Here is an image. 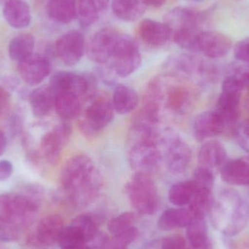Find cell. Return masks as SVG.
Masks as SVG:
<instances>
[{
  "label": "cell",
  "mask_w": 249,
  "mask_h": 249,
  "mask_svg": "<svg viewBox=\"0 0 249 249\" xmlns=\"http://www.w3.org/2000/svg\"><path fill=\"white\" fill-rule=\"evenodd\" d=\"M61 182L69 201L75 208L90 205L99 196L102 177L93 160L84 155H76L63 167Z\"/></svg>",
  "instance_id": "obj_1"
},
{
  "label": "cell",
  "mask_w": 249,
  "mask_h": 249,
  "mask_svg": "<svg viewBox=\"0 0 249 249\" xmlns=\"http://www.w3.org/2000/svg\"><path fill=\"white\" fill-rule=\"evenodd\" d=\"M157 127L134 123L128 136V160L136 172L150 174L156 171L162 160Z\"/></svg>",
  "instance_id": "obj_2"
},
{
  "label": "cell",
  "mask_w": 249,
  "mask_h": 249,
  "mask_svg": "<svg viewBox=\"0 0 249 249\" xmlns=\"http://www.w3.org/2000/svg\"><path fill=\"white\" fill-rule=\"evenodd\" d=\"M213 228L228 236L238 235L247 226L249 206L232 190L222 192L209 212Z\"/></svg>",
  "instance_id": "obj_3"
},
{
  "label": "cell",
  "mask_w": 249,
  "mask_h": 249,
  "mask_svg": "<svg viewBox=\"0 0 249 249\" xmlns=\"http://www.w3.org/2000/svg\"><path fill=\"white\" fill-rule=\"evenodd\" d=\"M203 16L200 12L187 7H178L170 10L165 16V22L171 38L180 48L197 52V38Z\"/></svg>",
  "instance_id": "obj_4"
},
{
  "label": "cell",
  "mask_w": 249,
  "mask_h": 249,
  "mask_svg": "<svg viewBox=\"0 0 249 249\" xmlns=\"http://www.w3.org/2000/svg\"><path fill=\"white\" fill-rule=\"evenodd\" d=\"M42 200L26 191L0 196V220L16 225L20 230L32 224Z\"/></svg>",
  "instance_id": "obj_5"
},
{
  "label": "cell",
  "mask_w": 249,
  "mask_h": 249,
  "mask_svg": "<svg viewBox=\"0 0 249 249\" xmlns=\"http://www.w3.org/2000/svg\"><path fill=\"white\" fill-rule=\"evenodd\" d=\"M114 112L112 102L106 95H90L78 117L80 129L86 136H97L112 123Z\"/></svg>",
  "instance_id": "obj_6"
},
{
  "label": "cell",
  "mask_w": 249,
  "mask_h": 249,
  "mask_svg": "<svg viewBox=\"0 0 249 249\" xmlns=\"http://www.w3.org/2000/svg\"><path fill=\"white\" fill-rule=\"evenodd\" d=\"M132 206L141 214L152 215L159 209L158 187L150 174L136 172L126 186Z\"/></svg>",
  "instance_id": "obj_7"
},
{
  "label": "cell",
  "mask_w": 249,
  "mask_h": 249,
  "mask_svg": "<svg viewBox=\"0 0 249 249\" xmlns=\"http://www.w3.org/2000/svg\"><path fill=\"white\" fill-rule=\"evenodd\" d=\"M160 144L168 171L175 175L186 172L192 160V151L189 145L170 131L161 133Z\"/></svg>",
  "instance_id": "obj_8"
},
{
  "label": "cell",
  "mask_w": 249,
  "mask_h": 249,
  "mask_svg": "<svg viewBox=\"0 0 249 249\" xmlns=\"http://www.w3.org/2000/svg\"><path fill=\"white\" fill-rule=\"evenodd\" d=\"M244 84L235 74L225 77L222 82V93L216 103V112L220 114L228 125L235 124L239 116L240 103Z\"/></svg>",
  "instance_id": "obj_9"
},
{
  "label": "cell",
  "mask_w": 249,
  "mask_h": 249,
  "mask_svg": "<svg viewBox=\"0 0 249 249\" xmlns=\"http://www.w3.org/2000/svg\"><path fill=\"white\" fill-rule=\"evenodd\" d=\"M110 60L112 70L121 77H128L142 64V55L134 39L123 34L118 37Z\"/></svg>",
  "instance_id": "obj_10"
},
{
  "label": "cell",
  "mask_w": 249,
  "mask_h": 249,
  "mask_svg": "<svg viewBox=\"0 0 249 249\" xmlns=\"http://www.w3.org/2000/svg\"><path fill=\"white\" fill-rule=\"evenodd\" d=\"M71 134L70 124L62 122L44 135L41 139L39 148L41 155L48 163L51 165L58 163L63 149L70 141Z\"/></svg>",
  "instance_id": "obj_11"
},
{
  "label": "cell",
  "mask_w": 249,
  "mask_h": 249,
  "mask_svg": "<svg viewBox=\"0 0 249 249\" xmlns=\"http://www.w3.org/2000/svg\"><path fill=\"white\" fill-rule=\"evenodd\" d=\"M121 34L113 28L101 29L94 34L86 47L89 59L96 64H105L112 58Z\"/></svg>",
  "instance_id": "obj_12"
},
{
  "label": "cell",
  "mask_w": 249,
  "mask_h": 249,
  "mask_svg": "<svg viewBox=\"0 0 249 249\" xmlns=\"http://www.w3.org/2000/svg\"><path fill=\"white\" fill-rule=\"evenodd\" d=\"M49 86L55 94L61 92H71L83 98L93 89L94 81L89 74L61 71L52 76Z\"/></svg>",
  "instance_id": "obj_13"
},
{
  "label": "cell",
  "mask_w": 249,
  "mask_h": 249,
  "mask_svg": "<svg viewBox=\"0 0 249 249\" xmlns=\"http://www.w3.org/2000/svg\"><path fill=\"white\" fill-rule=\"evenodd\" d=\"M55 51L65 65H76L84 55L85 38L83 34L76 30L64 34L55 43Z\"/></svg>",
  "instance_id": "obj_14"
},
{
  "label": "cell",
  "mask_w": 249,
  "mask_h": 249,
  "mask_svg": "<svg viewBox=\"0 0 249 249\" xmlns=\"http://www.w3.org/2000/svg\"><path fill=\"white\" fill-rule=\"evenodd\" d=\"M228 124L216 110L207 111L196 115L193 123V136L202 142L219 136L225 131Z\"/></svg>",
  "instance_id": "obj_15"
},
{
  "label": "cell",
  "mask_w": 249,
  "mask_h": 249,
  "mask_svg": "<svg viewBox=\"0 0 249 249\" xmlns=\"http://www.w3.org/2000/svg\"><path fill=\"white\" fill-rule=\"evenodd\" d=\"M162 105L174 114H183L187 112L193 101L191 89L181 84H166L162 79Z\"/></svg>",
  "instance_id": "obj_16"
},
{
  "label": "cell",
  "mask_w": 249,
  "mask_h": 249,
  "mask_svg": "<svg viewBox=\"0 0 249 249\" xmlns=\"http://www.w3.org/2000/svg\"><path fill=\"white\" fill-rule=\"evenodd\" d=\"M18 70L25 83L30 86H36L49 75L51 71V61L44 55L32 53L18 62Z\"/></svg>",
  "instance_id": "obj_17"
},
{
  "label": "cell",
  "mask_w": 249,
  "mask_h": 249,
  "mask_svg": "<svg viewBox=\"0 0 249 249\" xmlns=\"http://www.w3.org/2000/svg\"><path fill=\"white\" fill-rule=\"evenodd\" d=\"M231 48V39L220 32H201L197 38V52L209 58H222L230 52Z\"/></svg>",
  "instance_id": "obj_18"
},
{
  "label": "cell",
  "mask_w": 249,
  "mask_h": 249,
  "mask_svg": "<svg viewBox=\"0 0 249 249\" xmlns=\"http://www.w3.org/2000/svg\"><path fill=\"white\" fill-rule=\"evenodd\" d=\"M64 228V220L61 216L57 214L48 215L38 222L32 234V241L43 247L53 245L58 243Z\"/></svg>",
  "instance_id": "obj_19"
},
{
  "label": "cell",
  "mask_w": 249,
  "mask_h": 249,
  "mask_svg": "<svg viewBox=\"0 0 249 249\" xmlns=\"http://www.w3.org/2000/svg\"><path fill=\"white\" fill-rule=\"evenodd\" d=\"M197 160L199 167L213 172V170L222 168L226 162V149L218 141H208L200 147Z\"/></svg>",
  "instance_id": "obj_20"
},
{
  "label": "cell",
  "mask_w": 249,
  "mask_h": 249,
  "mask_svg": "<svg viewBox=\"0 0 249 249\" xmlns=\"http://www.w3.org/2000/svg\"><path fill=\"white\" fill-rule=\"evenodd\" d=\"M139 34L143 42L152 46H162L171 38V34L165 23L152 19H144L139 26Z\"/></svg>",
  "instance_id": "obj_21"
},
{
  "label": "cell",
  "mask_w": 249,
  "mask_h": 249,
  "mask_svg": "<svg viewBox=\"0 0 249 249\" xmlns=\"http://www.w3.org/2000/svg\"><path fill=\"white\" fill-rule=\"evenodd\" d=\"M7 23L15 29H23L30 24L32 13L30 7L23 0H7L3 8Z\"/></svg>",
  "instance_id": "obj_22"
},
{
  "label": "cell",
  "mask_w": 249,
  "mask_h": 249,
  "mask_svg": "<svg viewBox=\"0 0 249 249\" xmlns=\"http://www.w3.org/2000/svg\"><path fill=\"white\" fill-rule=\"evenodd\" d=\"M221 176L223 181L231 185L249 186V160L228 161L221 168Z\"/></svg>",
  "instance_id": "obj_23"
},
{
  "label": "cell",
  "mask_w": 249,
  "mask_h": 249,
  "mask_svg": "<svg viewBox=\"0 0 249 249\" xmlns=\"http://www.w3.org/2000/svg\"><path fill=\"white\" fill-rule=\"evenodd\" d=\"M55 93L50 86H44L34 90L29 95V104L32 113L36 118H43L55 108Z\"/></svg>",
  "instance_id": "obj_24"
},
{
  "label": "cell",
  "mask_w": 249,
  "mask_h": 249,
  "mask_svg": "<svg viewBox=\"0 0 249 249\" xmlns=\"http://www.w3.org/2000/svg\"><path fill=\"white\" fill-rule=\"evenodd\" d=\"M83 98L71 92L55 94V109L60 118L65 121L78 118L83 108Z\"/></svg>",
  "instance_id": "obj_25"
},
{
  "label": "cell",
  "mask_w": 249,
  "mask_h": 249,
  "mask_svg": "<svg viewBox=\"0 0 249 249\" xmlns=\"http://www.w3.org/2000/svg\"><path fill=\"white\" fill-rule=\"evenodd\" d=\"M193 218L189 209L182 208L169 209L161 215L158 220V227L164 231L185 228L188 226Z\"/></svg>",
  "instance_id": "obj_26"
},
{
  "label": "cell",
  "mask_w": 249,
  "mask_h": 249,
  "mask_svg": "<svg viewBox=\"0 0 249 249\" xmlns=\"http://www.w3.org/2000/svg\"><path fill=\"white\" fill-rule=\"evenodd\" d=\"M47 13L54 21L69 23L77 16V3L75 0H49Z\"/></svg>",
  "instance_id": "obj_27"
},
{
  "label": "cell",
  "mask_w": 249,
  "mask_h": 249,
  "mask_svg": "<svg viewBox=\"0 0 249 249\" xmlns=\"http://www.w3.org/2000/svg\"><path fill=\"white\" fill-rule=\"evenodd\" d=\"M138 93L131 88L121 85L115 89L112 97L114 109L121 115L133 112L139 105Z\"/></svg>",
  "instance_id": "obj_28"
},
{
  "label": "cell",
  "mask_w": 249,
  "mask_h": 249,
  "mask_svg": "<svg viewBox=\"0 0 249 249\" xmlns=\"http://www.w3.org/2000/svg\"><path fill=\"white\" fill-rule=\"evenodd\" d=\"M144 4L142 0H113L112 12L115 16L124 21H134L143 15Z\"/></svg>",
  "instance_id": "obj_29"
},
{
  "label": "cell",
  "mask_w": 249,
  "mask_h": 249,
  "mask_svg": "<svg viewBox=\"0 0 249 249\" xmlns=\"http://www.w3.org/2000/svg\"><path fill=\"white\" fill-rule=\"evenodd\" d=\"M35 45V38L32 35L20 34L13 37L9 43V55L13 61L20 62L34 53Z\"/></svg>",
  "instance_id": "obj_30"
},
{
  "label": "cell",
  "mask_w": 249,
  "mask_h": 249,
  "mask_svg": "<svg viewBox=\"0 0 249 249\" xmlns=\"http://www.w3.org/2000/svg\"><path fill=\"white\" fill-rule=\"evenodd\" d=\"M212 191L196 189L194 195L189 203V211L194 218H205L209 214L213 204Z\"/></svg>",
  "instance_id": "obj_31"
},
{
  "label": "cell",
  "mask_w": 249,
  "mask_h": 249,
  "mask_svg": "<svg viewBox=\"0 0 249 249\" xmlns=\"http://www.w3.org/2000/svg\"><path fill=\"white\" fill-rule=\"evenodd\" d=\"M196 192L193 180L176 183L170 188L168 199L173 205L178 207L188 205Z\"/></svg>",
  "instance_id": "obj_32"
},
{
  "label": "cell",
  "mask_w": 249,
  "mask_h": 249,
  "mask_svg": "<svg viewBox=\"0 0 249 249\" xmlns=\"http://www.w3.org/2000/svg\"><path fill=\"white\" fill-rule=\"evenodd\" d=\"M187 237L192 249H198L209 242L205 218H193L187 227Z\"/></svg>",
  "instance_id": "obj_33"
},
{
  "label": "cell",
  "mask_w": 249,
  "mask_h": 249,
  "mask_svg": "<svg viewBox=\"0 0 249 249\" xmlns=\"http://www.w3.org/2000/svg\"><path fill=\"white\" fill-rule=\"evenodd\" d=\"M99 10L96 0H78L77 16L80 26L83 28L92 26L99 18Z\"/></svg>",
  "instance_id": "obj_34"
},
{
  "label": "cell",
  "mask_w": 249,
  "mask_h": 249,
  "mask_svg": "<svg viewBox=\"0 0 249 249\" xmlns=\"http://www.w3.org/2000/svg\"><path fill=\"white\" fill-rule=\"evenodd\" d=\"M137 219V215L134 212H124L109 221L107 225L108 230L112 235H117L134 227Z\"/></svg>",
  "instance_id": "obj_35"
},
{
  "label": "cell",
  "mask_w": 249,
  "mask_h": 249,
  "mask_svg": "<svg viewBox=\"0 0 249 249\" xmlns=\"http://www.w3.org/2000/svg\"><path fill=\"white\" fill-rule=\"evenodd\" d=\"M194 182L196 189L212 191L214 185V177L212 171L206 168L197 167L194 173V177L192 179Z\"/></svg>",
  "instance_id": "obj_36"
},
{
  "label": "cell",
  "mask_w": 249,
  "mask_h": 249,
  "mask_svg": "<svg viewBox=\"0 0 249 249\" xmlns=\"http://www.w3.org/2000/svg\"><path fill=\"white\" fill-rule=\"evenodd\" d=\"M22 230L13 224L0 220V241L13 242L20 237Z\"/></svg>",
  "instance_id": "obj_37"
},
{
  "label": "cell",
  "mask_w": 249,
  "mask_h": 249,
  "mask_svg": "<svg viewBox=\"0 0 249 249\" xmlns=\"http://www.w3.org/2000/svg\"><path fill=\"white\" fill-rule=\"evenodd\" d=\"M234 133L239 146L249 153V119L238 124Z\"/></svg>",
  "instance_id": "obj_38"
},
{
  "label": "cell",
  "mask_w": 249,
  "mask_h": 249,
  "mask_svg": "<svg viewBox=\"0 0 249 249\" xmlns=\"http://www.w3.org/2000/svg\"><path fill=\"white\" fill-rule=\"evenodd\" d=\"M185 239L179 235L165 237L159 241L155 249H186Z\"/></svg>",
  "instance_id": "obj_39"
},
{
  "label": "cell",
  "mask_w": 249,
  "mask_h": 249,
  "mask_svg": "<svg viewBox=\"0 0 249 249\" xmlns=\"http://www.w3.org/2000/svg\"><path fill=\"white\" fill-rule=\"evenodd\" d=\"M234 55L238 61L249 63V37L242 39L235 45Z\"/></svg>",
  "instance_id": "obj_40"
},
{
  "label": "cell",
  "mask_w": 249,
  "mask_h": 249,
  "mask_svg": "<svg viewBox=\"0 0 249 249\" xmlns=\"http://www.w3.org/2000/svg\"><path fill=\"white\" fill-rule=\"evenodd\" d=\"M13 164L7 160L0 161V181H5L13 174Z\"/></svg>",
  "instance_id": "obj_41"
},
{
  "label": "cell",
  "mask_w": 249,
  "mask_h": 249,
  "mask_svg": "<svg viewBox=\"0 0 249 249\" xmlns=\"http://www.w3.org/2000/svg\"><path fill=\"white\" fill-rule=\"evenodd\" d=\"M10 104V94L4 88L0 86V117L8 110Z\"/></svg>",
  "instance_id": "obj_42"
},
{
  "label": "cell",
  "mask_w": 249,
  "mask_h": 249,
  "mask_svg": "<svg viewBox=\"0 0 249 249\" xmlns=\"http://www.w3.org/2000/svg\"><path fill=\"white\" fill-rule=\"evenodd\" d=\"M144 5L152 7H160L165 4L166 0H142Z\"/></svg>",
  "instance_id": "obj_43"
},
{
  "label": "cell",
  "mask_w": 249,
  "mask_h": 249,
  "mask_svg": "<svg viewBox=\"0 0 249 249\" xmlns=\"http://www.w3.org/2000/svg\"><path fill=\"white\" fill-rule=\"evenodd\" d=\"M7 146V138L2 130H0V156L4 153Z\"/></svg>",
  "instance_id": "obj_44"
},
{
  "label": "cell",
  "mask_w": 249,
  "mask_h": 249,
  "mask_svg": "<svg viewBox=\"0 0 249 249\" xmlns=\"http://www.w3.org/2000/svg\"><path fill=\"white\" fill-rule=\"evenodd\" d=\"M100 10H105L107 7L109 0H96Z\"/></svg>",
  "instance_id": "obj_45"
},
{
  "label": "cell",
  "mask_w": 249,
  "mask_h": 249,
  "mask_svg": "<svg viewBox=\"0 0 249 249\" xmlns=\"http://www.w3.org/2000/svg\"><path fill=\"white\" fill-rule=\"evenodd\" d=\"M247 93L246 94L245 102H244V106H245L246 110L249 113V85L247 86Z\"/></svg>",
  "instance_id": "obj_46"
},
{
  "label": "cell",
  "mask_w": 249,
  "mask_h": 249,
  "mask_svg": "<svg viewBox=\"0 0 249 249\" xmlns=\"http://www.w3.org/2000/svg\"><path fill=\"white\" fill-rule=\"evenodd\" d=\"M241 76H242L245 87H247V86L249 85V71H248V72L244 73V74H241Z\"/></svg>",
  "instance_id": "obj_47"
},
{
  "label": "cell",
  "mask_w": 249,
  "mask_h": 249,
  "mask_svg": "<svg viewBox=\"0 0 249 249\" xmlns=\"http://www.w3.org/2000/svg\"><path fill=\"white\" fill-rule=\"evenodd\" d=\"M212 249V246L210 242L207 243L206 245L203 246V247H200V248L198 249Z\"/></svg>",
  "instance_id": "obj_48"
},
{
  "label": "cell",
  "mask_w": 249,
  "mask_h": 249,
  "mask_svg": "<svg viewBox=\"0 0 249 249\" xmlns=\"http://www.w3.org/2000/svg\"><path fill=\"white\" fill-rule=\"evenodd\" d=\"M227 1H242V0H227Z\"/></svg>",
  "instance_id": "obj_49"
},
{
  "label": "cell",
  "mask_w": 249,
  "mask_h": 249,
  "mask_svg": "<svg viewBox=\"0 0 249 249\" xmlns=\"http://www.w3.org/2000/svg\"><path fill=\"white\" fill-rule=\"evenodd\" d=\"M194 1H203V0H194Z\"/></svg>",
  "instance_id": "obj_50"
},
{
  "label": "cell",
  "mask_w": 249,
  "mask_h": 249,
  "mask_svg": "<svg viewBox=\"0 0 249 249\" xmlns=\"http://www.w3.org/2000/svg\"></svg>",
  "instance_id": "obj_51"
}]
</instances>
